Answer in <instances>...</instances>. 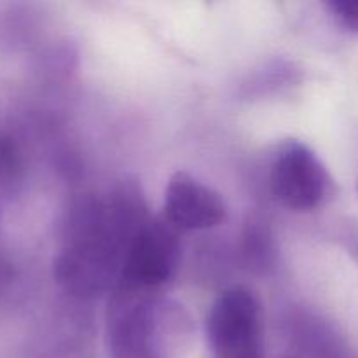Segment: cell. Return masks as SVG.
I'll return each mask as SVG.
<instances>
[{
  "label": "cell",
  "instance_id": "cell-3",
  "mask_svg": "<svg viewBox=\"0 0 358 358\" xmlns=\"http://www.w3.org/2000/svg\"><path fill=\"white\" fill-rule=\"evenodd\" d=\"M206 336L215 358H262L261 310L254 294L241 287L220 294L206 317Z\"/></svg>",
  "mask_w": 358,
  "mask_h": 358
},
{
  "label": "cell",
  "instance_id": "cell-1",
  "mask_svg": "<svg viewBox=\"0 0 358 358\" xmlns=\"http://www.w3.org/2000/svg\"><path fill=\"white\" fill-rule=\"evenodd\" d=\"M135 182H122L108 198H83L72 208L65 245L55 261L56 282L77 297H94L117 283L126 250L145 220Z\"/></svg>",
  "mask_w": 358,
  "mask_h": 358
},
{
  "label": "cell",
  "instance_id": "cell-2",
  "mask_svg": "<svg viewBox=\"0 0 358 358\" xmlns=\"http://www.w3.org/2000/svg\"><path fill=\"white\" fill-rule=\"evenodd\" d=\"M191 331V318L180 304L156 290L115 285L105 327L112 358H175Z\"/></svg>",
  "mask_w": 358,
  "mask_h": 358
},
{
  "label": "cell",
  "instance_id": "cell-4",
  "mask_svg": "<svg viewBox=\"0 0 358 358\" xmlns=\"http://www.w3.org/2000/svg\"><path fill=\"white\" fill-rule=\"evenodd\" d=\"M178 259V231L164 219L149 217L129 241L115 285L157 290L173 278Z\"/></svg>",
  "mask_w": 358,
  "mask_h": 358
},
{
  "label": "cell",
  "instance_id": "cell-7",
  "mask_svg": "<svg viewBox=\"0 0 358 358\" xmlns=\"http://www.w3.org/2000/svg\"><path fill=\"white\" fill-rule=\"evenodd\" d=\"M299 339L306 358H357L332 329L318 320L313 324L306 320V329H301Z\"/></svg>",
  "mask_w": 358,
  "mask_h": 358
},
{
  "label": "cell",
  "instance_id": "cell-5",
  "mask_svg": "<svg viewBox=\"0 0 358 358\" xmlns=\"http://www.w3.org/2000/svg\"><path fill=\"white\" fill-rule=\"evenodd\" d=\"M276 201L296 212L311 210L322 203L331 187V177L308 145L289 142L276 156L269 175Z\"/></svg>",
  "mask_w": 358,
  "mask_h": 358
},
{
  "label": "cell",
  "instance_id": "cell-10",
  "mask_svg": "<svg viewBox=\"0 0 358 358\" xmlns=\"http://www.w3.org/2000/svg\"><path fill=\"white\" fill-rule=\"evenodd\" d=\"M346 245L352 250V254L358 259V227H348V231L345 233Z\"/></svg>",
  "mask_w": 358,
  "mask_h": 358
},
{
  "label": "cell",
  "instance_id": "cell-6",
  "mask_svg": "<svg viewBox=\"0 0 358 358\" xmlns=\"http://www.w3.org/2000/svg\"><path fill=\"white\" fill-rule=\"evenodd\" d=\"M163 219L177 231H203L220 226L227 210L222 196L185 171H177L164 191Z\"/></svg>",
  "mask_w": 358,
  "mask_h": 358
},
{
  "label": "cell",
  "instance_id": "cell-9",
  "mask_svg": "<svg viewBox=\"0 0 358 358\" xmlns=\"http://www.w3.org/2000/svg\"><path fill=\"white\" fill-rule=\"evenodd\" d=\"M327 6L346 30L358 34V0H334Z\"/></svg>",
  "mask_w": 358,
  "mask_h": 358
},
{
  "label": "cell",
  "instance_id": "cell-8",
  "mask_svg": "<svg viewBox=\"0 0 358 358\" xmlns=\"http://www.w3.org/2000/svg\"><path fill=\"white\" fill-rule=\"evenodd\" d=\"M243 257L248 268L266 271L273 264V240L266 222L250 219L243 233Z\"/></svg>",
  "mask_w": 358,
  "mask_h": 358
}]
</instances>
